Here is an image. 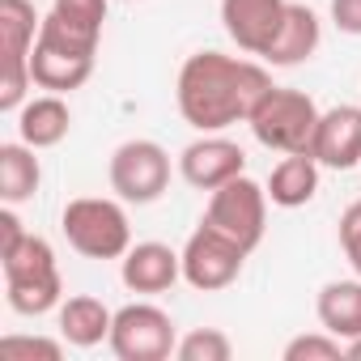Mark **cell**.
<instances>
[{"mask_svg":"<svg viewBox=\"0 0 361 361\" xmlns=\"http://www.w3.org/2000/svg\"><path fill=\"white\" fill-rule=\"evenodd\" d=\"M30 230L22 226V217L13 213V204H5V209H0V255H5V251H13L22 238H26Z\"/></svg>","mask_w":361,"mask_h":361,"instance_id":"obj_27","label":"cell"},{"mask_svg":"<svg viewBox=\"0 0 361 361\" xmlns=\"http://www.w3.org/2000/svg\"><path fill=\"white\" fill-rule=\"evenodd\" d=\"M178 174L188 178L196 192H217L221 183L247 174V153L221 132H200L183 153H178Z\"/></svg>","mask_w":361,"mask_h":361,"instance_id":"obj_9","label":"cell"},{"mask_svg":"<svg viewBox=\"0 0 361 361\" xmlns=\"http://www.w3.org/2000/svg\"><path fill=\"white\" fill-rule=\"evenodd\" d=\"M102 26H106V0H51V9H47L39 30L60 39V43L98 51Z\"/></svg>","mask_w":361,"mask_h":361,"instance_id":"obj_14","label":"cell"},{"mask_svg":"<svg viewBox=\"0 0 361 361\" xmlns=\"http://www.w3.org/2000/svg\"><path fill=\"white\" fill-rule=\"evenodd\" d=\"M39 149L26 145V140H9V145H0V200L5 204H26L39 183H43V166L35 157Z\"/></svg>","mask_w":361,"mask_h":361,"instance_id":"obj_20","label":"cell"},{"mask_svg":"<svg viewBox=\"0 0 361 361\" xmlns=\"http://www.w3.org/2000/svg\"><path fill=\"white\" fill-rule=\"evenodd\" d=\"M94 60H98V51L60 43V39H51V35L39 30L35 51H30V77L47 94H73V90H81L94 77Z\"/></svg>","mask_w":361,"mask_h":361,"instance_id":"obj_10","label":"cell"},{"mask_svg":"<svg viewBox=\"0 0 361 361\" xmlns=\"http://www.w3.org/2000/svg\"><path fill=\"white\" fill-rule=\"evenodd\" d=\"M340 357H344V340L331 331H306L285 344V361H340Z\"/></svg>","mask_w":361,"mask_h":361,"instance_id":"obj_23","label":"cell"},{"mask_svg":"<svg viewBox=\"0 0 361 361\" xmlns=\"http://www.w3.org/2000/svg\"><path fill=\"white\" fill-rule=\"evenodd\" d=\"M314 314H319L323 331H331L340 340L361 336V276H353V281H327L319 289Z\"/></svg>","mask_w":361,"mask_h":361,"instance_id":"obj_19","label":"cell"},{"mask_svg":"<svg viewBox=\"0 0 361 361\" xmlns=\"http://www.w3.org/2000/svg\"><path fill=\"white\" fill-rule=\"evenodd\" d=\"M174 357L178 361H230L234 357V340L221 327H192L188 336H178Z\"/></svg>","mask_w":361,"mask_h":361,"instance_id":"obj_22","label":"cell"},{"mask_svg":"<svg viewBox=\"0 0 361 361\" xmlns=\"http://www.w3.org/2000/svg\"><path fill=\"white\" fill-rule=\"evenodd\" d=\"M30 90H35L30 60H5V64H0V111L18 115L26 106V94Z\"/></svg>","mask_w":361,"mask_h":361,"instance_id":"obj_24","label":"cell"},{"mask_svg":"<svg viewBox=\"0 0 361 361\" xmlns=\"http://www.w3.org/2000/svg\"><path fill=\"white\" fill-rule=\"evenodd\" d=\"M331 22L344 35H361V0H331Z\"/></svg>","mask_w":361,"mask_h":361,"instance_id":"obj_28","label":"cell"},{"mask_svg":"<svg viewBox=\"0 0 361 361\" xmlns=\"http://www.w3.org/2000/svg\"><path fill=\"white\" fill-rule=\"evenodd\" d=\"M319 106L310 94L302 90H285V85H272L255 111H251V132L264 149H276V153H310V140H314V128H319Z\"/></svg>","mask_w":361,"mask_h":361,"instance_id":"obj_4","label":"cell"},{"mask_svg":"<svg viewBox=\"0 0 361 361\" xmlns=\"http://www.w3.org/2000/svg\"><path fill=\"white\" fill-rule=\"evenodd\" d=\"M310 157L327 170H353L361 166V106H331L319 115L314 140H310Z\"/></svg>","mask_w":361,"mask_h":361,"instance_id":"obj_12","label":"cell"},{"mask_svg":"<svg viewBox=\"0 0 361 361\" xmlns=\"http://www.w3.org/2000/svg\"><path fill=\"white\" fill-rule=\"evenodd\" d=\"M247 247H238L230 234H221L217 226L200 221V230L183 243V281L200 293H217L230 289L247 264Z\"/></svg>","mask_w":361,"mask_h":361,"instance_id":"obj_8","label":"cell"},{"mask_svg":"<svg viewBox=\"0 0 361 361\" xmlns=\"http://www.w3.org/2000/svg\"><path fill=\"white\" fill-rule=\"evenodd\" d=\"M289 13V0H221V26L238 43V51L259 56L281 35V22Z\"/></svg>","mask_w":361,"mask_h":361,"instance_id":"obj_11","label":"cell"},{"mask_svg":"<svg viewBox=\"0 0 361 361\" xmlns=\"http://www.w3.org/2000/svg\"><path fill=\"white\" fill-rule=\"evenodd\" d=\"M170 188V153L157 140H123L111 153V192L123 204H153Z\"/></svg>","mask_w":361,"mask_h":361,"instance_id":"obj_7","label":"cell"},{"mask_svg":"<svg viewBox=\"0 0 361 361\" xmlns=\"http://www.w3.org/2000/svg\"><path fill=\"white\" fill-rule=\"evenodd\" d=\"M178 276H183V251L166 243H132L119 259V281L132 293H166Z\"/></svg>","mask_w":361,"mask_h":361,"instance_id":"obj_13","label":"cell"},{"mask_svg":"<svg viewBox=\"0 0 361 361\" xmlns=\"http://www.w3.org/2000/svg\"><path fill=\"white\" fill-rule=\"evenodd\" d=\"M204 221L217 226L221 234H230L238 247L255 251L264 243V230H268V188H259L247 174L230 178L217 192H209Z\"/></svg>","mask_w":361,"mask_h":361,"instance_id":"obj_5","label":"cell"},{"mask_svg":"<svg viewBox=\"0 0 361 361\" xmlns=\"http://www.w3.org/2000/svg\"><path fill=\"white\" fill-rule=\"evenodd\" d=\"M111 323H115V310L94 293H77V298L60 302V336L73 348H94V344L111 340Z\"/></svg>","mask_w":361,"mask_h":361,"instance_id":"obj_17","label":"cell"},{"mask_svg":"<svg viewBox=\"0 0 361 361\" xmlns=\"http://www.w3.org/2000/svg\"><path fill=\"white\" fill-rule=\"evenodd\" d=\"M43 18L35 13V0H0V64L30 60Z\"/></svg>","mask_w":361,"mask_h":361,"instance_id":"obj_21","label":"cell"},{"mask_svg":"<svg viewBox=\"0 0 361 361\" xmlns=\"http://www.w3.org/2000/svg\"><path fill=\"white\" fill-rule=\"evenodd\" d=\"M272 90V77L255 60L196 51L183 60L174 81V102L196 132H226L238 119H251L255 102Z\"/></svg>","mask_w":361,"mask_h":361,"instance_id":"obj_1","label":"cell"},{"mask_svg":"<svg viewBox=\"0 0 361 361\" xmlns=\"http://www.w3.org/2000/svg\"><path fill=\"white\" fill-rule=\"evenodd\" d=\"M60 230L68 247L85 259H123L132 247V226L123 213V200L106 196H77L60 213Z\"/></svg>","mask_w":361,"mask_h":361,"instance_id":"obj_3","label":"cell"},{"mask_svg":"<svg viewBox=\"0 0 361 361\" xmlns=\"http://www.w3.org/2000/svg\"><path fill=\"white\" fill-rule=\"evenodd\" d=\"M319 161L310 153H285L268 174V200L276 209H302L319 192Z\"/></svg>","mask_w":361,"mask_h":361,"instance_id":"obj_18","label":"cell"},{"mask_svg":"<svg viewBox=\"0 0 361 361\" xmlns=\"http://www.w3.org/2000/svg\"><path fill=\"white\" fill-rule=\"evenodd\" d=\"M319 43H323L319 13L310 5H293V0H289V13L281 22V35L272 39V47L264 51V60L276 64V68H293V64H306L319 51Z\"/></svg>","mask_w":361,"mask_h":361,"instance_id":"obj_15","label":"cell"},{"mask_svg":"<svg viewBox=\"0 0 361 361\" xmlns=\"http://www.w3.org/2000/svg\"><path fill=\"white\" fill-rule=\"evenodd\" d=\"M340 247H344V259L353 268V276H361V200L344 209L340 217Z\"/></svg>","mask_w":361,"mask_h":361,"instance_id":"obj_26","label":"cell"},{"mask_svg":"<svg viewBox=\"0 0 361 361\" xmlns=\"http://www.w3.org/2000/svg\"><path fill=\"white\" fill-rule=\"evenodd\" d=\"M60 340H47V336H5V340H0V357H9V361H35V357L39 361H60L64 357Z\"/></svg>","mask_w":361,"mask_h":361,"instance_id":"obj_25","label":"cell"},{"mask_svg":"<svg viewBox=\"0 0 361 361\" xmlns=\"http://www.w3.org/2000/svg\"><path fill=\"white\" fill-rule=\"evenodd\" d=\"M68 132H73V111H68L64 94L26 98V106L18 111V136L35 149H56Z\"/></svg>","mask_w":361,"mask_h":361,"instance_id":"obj_16","label":"cell"},{"mask_svg":"<svg viewBox=\"0 0 361 361\" xmlns=\"http://www.w3.org/2000/svg\"><path fill=\"white\" fill-rule=\"evenodd\" d=\"M106 344H111V353L119 361H166V357H174L178 331H174V319L161 306L128 302V306L115 310Z\"/></svg>","mask_w":361,"mask_h":361,"instance_id":"obj_6","label":"cell"},{"mask_svg":"<svg viewBox=\"0 0 361 361\" xmlns=\"http://www.w3.org/2000/svg\"><path fill=\"white\" fill-rule=\"evenodd\" d=\"M0 268H5V298L18 314L60 310L64 281H60V264H56V251L47 238L26 234L13 251L0 255Z\"/></svg>","mask_w":361,"mask_h":361,"instance_id":"obj_2","label":"cell"},{"mask_svg":"<svg viewBox=\"0 0 361 361\" xmlns=\"http://www.w3.org/2000/svg\"><path fill=\"white\" fill-rule=\"evenodd\" d=\"M344 357H348V361H361V336L344 340Z\"/></svg>","mask_w":361,"mask_h":361,"instance_id":"obj_29","label":"cell"}]
</instances>
